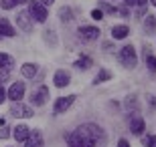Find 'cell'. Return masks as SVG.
Listing matches in <instances>:
<instances>
[{"label": "cell", "mask_w": 156, "mask_h": 147, "mask_svg": "<svg viewBox=\"0 0 156 147\" xmlns=\"http://www.w3.org/2000/svg\"><path fill=\"white\" fill-rule=\"evenodd\" d=\"M24 147H43V137L39 131H30L27 141H24Z\"/></svg>", "instance_id": "7c38bea8"}, {"label": "cell", "mask_w": 156, "mask_h": 147, "mask_svg": "<svg viewBox=\"0 0 156 147\" xmlns=\"http://www.w3.org/2000/svg\"><path fill=\"white\" fill-rule=\"evenodd\" d=\"M136 2H138V0H126V4H130V6H132V4H136Z\"/></svg>", "instance_id": "836d02e7"}, {"label": "cell", "mask_w": 156, "mask_h": 147, "mask_svg": "<svg viewBox=\"0 0 156 147\" xmlns=\"http://www.w3.org/2000/svg\"><path fill=\"white\" fill-rule=\"evenodd\" d=\"M16 2H30V0H16Z\"/></svg>", "instance_id": "e575fe53"}, {"label": "cell", "mask_w": 156, "mask_h": 147, "mask_svg": "<svg viewBox=\"0 0 156 147\" xmlns=\"http://www.w3.org/2000/svg\"><path fill=\"white\" fill-rule=\"evenodd\" d=\"M8 135H10V133H8V129H4V127H2V129H0V139H6Z\"/></svg>", "instance_id": "83f0119b"}, {"label": "cell", "mask_w": 156, "mask_h": 147, "mask_svg": "<svg viewBox=\"0 0 156 147\" xmlns=\"http://www.w3.org/2000/svg\"><path fill=\"white\" fill-rule=\"evenodd\" d=\"M110 79H112V73H110V71H105V68H101V71L95 75L93 83H95V85H99V83H104V81H110Z\"/></svg>", "instance_id": "ac0fdd59"}, {"label": "cell", "mask_w": 156, "mask_h": 147, "mask_svg": "<svg viewBox=\"0 0 156 147\" xmlns=\"http://www.w3.org/2000/svg\"><path fill=\"white\" fill-rule=\"evenodd\" d=\"M16 22H18V28H20V30H24V32H30V30H33V18H30L29 10L18 12Z\"/></svg>", "instance_id": "ba28073f"}, {"label": "cell", "mask_w": 156, "mask_h": 147, "mask_svg": "<svg viewBox=\"0 0 156 147\" xmlns=\"http://www.w3.org/2000/svg\"><path fill=\"white\" fill-rule=\"evenodd\" d=\"M10 115L12 117H20V119H29V117H33V109L30 107H27V105H24V103H20V101H14L10 105Z\"/></svg>", "instance_id": "277c9868"}, {"label": "cell", "mask_w": 156, "mask_h": 147, "mask_svg": "<svg viewBox=\"0 0 156 147\" xmlns=\"http://www.w3.org/2000/svg\"><path fill=\"white\" fill-rule=\"evenodd\" d=\"M18 2L16 0H2V8H6V10H10V8H14Z\"/></svg>", "instance_id": "d4e9b609"}, {"label": "cell", "mask_w": 156, "mask_h": 147, "mask_svg": "<svg viewBox=\"0 0 156 147\" xmlns=\"http://www.w3.org/2000/svg\"><path fill=\"white\" fill-rule=\"evenodd\" d=\"M20 71H23V75L27 77V79H33L37 75V65H33V62H24L23 67H20Z\"/></svg>", "instance_id": "e0dca14e"}, {"label": "cell", "mask_w": 156, "mask_h": 147, "mask_svg": "<svg viewBox=\"0 0 156 147\" xmlns=\"http://www.w3.org/2000/svg\"><path fill=\"white\" fill-rule=\"evenodd\" d=\"M67 141H69V147H95V143L87 141L85 137H81L79 131H73V133L67 137Z\"/></svg>", "instance_id": "52a82bcc"}, {"label": "cell", "mask_w": 156, "mask_h": 147, "mask_svg": "<svg viewBox=\"0 0 156 147\" xmlns=\"http://www.w3.org/2000/svg\"><path fill=\"white\" fill-rule=\"evenodd\" d=\"M59 16H61L63 22H69L71 18H73V12H71V8H61L59 10Z\"/></svg>", "instance_id": "7402d4cb"}, {"label": "cell", "mask_w": 156, "mask_h": 147, "mask_svg": "<svg viewBox=\"0 0 156 147\" xmlns=\"http://www.w3.org/2000/svg\"><path fill=\"white\" fill-rule=\"evenodd\" d=\"M118 147H130V143H128L126 139H120V141H118Z\"/></svg>", "instance_id": "f1b7e54d"}, {"label": "cell", "mask_w": 156, "mask_h": 147, "mask_svg": "<svg viewBox=\"0 0 156 147\" xmlns=\"http://www.w3.org/2000/svg\"><path fill=\"white\" fill-rule=\"evenodd\" d=\"M91 16L95 18V20H101V18H104V12H101V10H98V8H95V10H91Z\"/></svg>", "instance_id": "484cf974"}, {"label": "cell", "mask_w": 156, "mask_h": 147, "mask_svg": "<svg viewBox=\"0 0 156 147\" xmlns=\"http://www.w3.org/2000/svg\"><path fill=\"white\" fill-rule=\"evenodd\" d=\"M0 34H2V36H8V38L16 36V30L12 28V24L8 22L6 18H0Z\"/></svg>", "instance_id": "4fadbf2b"}, {"label": "cell", "mask_w": 156, "mask_h": 147, "mask_svg": "<svg viewBox=\"0 0 156 147\" xmlns=\"http://www.w3.org/2000/svg\"><path fill=\"white\" fill-rule=\"evenodd\" d=\"M69 81H71L69 73H67V71H63V68H59L57 73H55V77H53V83H55V87H59V89L67 87V85H69Z\"/></svg>", "instance_id": "9c48e42d"}, {"label": "cell", "mask_w": 156, "mask_h": 147, "mask_svg": "<svg viewBox=\"0 0 156 147\" xmlns=\"http://www.w3.org/2000/svg\"><path fill=\"white\" fill-rule=\"evenodd\" d=\"M150 2H152V4H154V6H156V0H150Z\"/></svg>", "instance_id": "d590c367"}, {"label": "cell", "mask_w": 156, "mask_h": 147, "mask_svg": "<svg viewBox=\"0 0 156 147\" xmlns=\"http://www.w3.org/2000/svg\"><path fill=\"white\" fill-rule=\"evenodd\" d=\"M104 10H105V12H110V14H114V12H116V8H112V6L104 4Z\"/></svg>", "instance_id": "f546056e"}, {"label": "cell", "mask_w": 156, "mask_h": 147, "mask_svg": "<svg viewBox=\"0 0 156 147\" xmlns=\"http://www.w3.org/2000/svg\"><path fill=\"white\" fill-rule=\"evenodd\" d=\"M144 147H156V135H150V137H144L142 139Z\"/></svg>", "instance_id": "603a6c76"}, {"label": "cell", "mask_w": 156, "mask_h": 147, "mask_svg": "<svg viewBox=\"0 0 156 147\" xmlns=\"http://www.w3.org/2000/svg\"><path fill=\"white\" fill-rule=\"evenodd\" d=\"M53 2H55V0H41V4H43V6H49V4H53Z\"/></svg>", "instance_id": "4dcf8cb0"}, {"label": "cell", "mask_w": 156, "mask_h": 147, "mask_svg": "<svg viewBox=\"0 0 156 147\" xmlns=\"http://www.w3.org/2000/svg\"><path fill=\"white\" fill-rule=\"evenodd\" d=\"M91 58H89V57H83V58H79V61H77L75 62V67L77 68H83V71H87V68H89V67H91Z\"/></svg>", "instance_id": "44dd1931"}, {"label": "cell", "mask_w": 156, "mask_h": 147, "mask_svg": "<svg viewBox=\"0 0 156 147\" xmlns=\"http://www.w3.org/2000/svg\"><path fill=\"white\" fill-rule=\"evenodd\" d=\"M136 4H138V6H146V4H148V0H138Z\"/></svg>", "instance_id": "1f68e13d"}, {"label": "cell", "mask_w": 156, "mask_h": 147, "mask_svg": "<svg viewBox=\"0 0 156 147\" xmlns=\"http://www.w3.org/2000/svg\"><path fill=\"white\" fill-rule=\"evenodd\" d=\"M130 131H132L134 135H142V133H144V121L140 117H134L132 121H130Z\"/></svg>", "instance_id": "2e32d148"}, {"label": "cell", "mask_w": 156, "mask_h": 147, "mask_svg": "<svg viewBox=\"0 0 156 147\" xmlns=\"http://www.w3.org/2000/svg\"><path fill=\"white\" fill-rule=\"evenodd\" d=\"M0 38H2V36H0Z\"/></svg>", "instance_id": "8d00e7d4"}, {"label": "cell", "mask_w": 156, "mask_h": 147, "mask_svg": "<svg viewBox=\"0 0 156 147\" xmlns=\"http://www.w3.org/2000/svg\"><path fill=\"white\" fill-rule=\"evenodd\" d=\"M77 97L75 95H69V97H59L57 101H55V105H53V111L55 113H63V111H67V109L73 105V101H75Z\"/></svg>", "instance_id": "8992f818"}, {"label": "cell", "mask_w": 156, "mask_h": 147, "mask_svg": "<svg viewBox=\"0 0 156 147\" xmlns=\"http://www.w3.org/2000/svg\"><path fill=\"white\" fill-rule=\"evenodd\" d=\"M77 131H79V135H81V137H85L87 141H91V143H98L99 139L104 137V133H101V127H98V125H93V123L81 125Z\"/></svg>", "instance_id": "6da1fadb"}, {"label": "cell", "mask_w": 156, "mask_h": 147, "mask_svg": "<svg viewBox=\"0 0 156 147\" xmlns=\"http://www.w3.org/2000/svg\"><path fill=\"white\" fill-rule=\"evenodd\" d=\"M47 99H49V89H47V87H39V89L33 91V95H30V101H33L35 107H43L47 103Z\"/></svg>", "instance_id": "5b68a950"}, {"label": "cell", "mask_w": 156, "mask_h": 147, "mask_svg": "<svg viewBox=\"0 0 156 147\" xmlns=\"http://www.w3.org/2000/svg\"><path fill=\"white\" fill-rule=\"evenodd\" d=\"M79 34L83 40H95L99 36V28H95V26H81Z\"/></svg>", "instance_id": "8fae6325"}, {"label": "cell", "mask_w": 156, "mask_h": 147, "mask_svg": "<svg viewBox=\"0 0 156 147\" xmlns=\"http://www.w3.org/2000/svg\"><path fill=\"white\" fill-rule=\"evenodd\" d=\"M14 65L10 55H6V52H0V68H10Z\"/></svg>", "instance_id": "d6986e66"}, {"label": "cell", "mask_w": 156, "mask_h": 147, "mask_svg": "<svg viewBox=\"0 0 156 147\" xmlns=\"http://www.w3.org/2000/svg\"><path fill=\"white\" fill-rule=\"evenodd\" d=\"M146 67H150L152 71H156V57L148 55V57H146Z\"/></svg>", "instance_id": "cb8c5ba5"}, {"label": "cell", "mask_w": 156, "mask_h": 147, "mask_svg": "<svg viewBox=\"0 0 156 147\" xmlns=\"http://www.w3.org/2000/svg\"><path fill=\"white\" fill-rule=\"evenodd\" d=\"M23 95H24V83H14L10 87V91H8V99H12V103L20 101Z\"/></svg>", "instance_id": "30bf717a"}, {"label": "cell", "mask_w": 156, "mask_h": 147, "mask_svg": "<svg viewBox=\"0 0 156 147\" xmlns=\"http://www.w3.org/2000/svg\"><path fill=\"white\" fill-rule=\"evenodd\" d=\"M4 79H8V73H2V75H0V81H4Z\"/></svg>", "instance_id": "d6a6232c"}, {"label": "cell", "mask_w": 156, "mask_h": 147, "mask_svg": "<svg viewBox=\"0 0 156 147\" xmlns=\"http://www.w3.org/2000/svg\"><path fill=\"white\" fill-rule=\"evenodd\" d=\"M144 28H146V32H154V28H156V16H152V14H148V16H146Z\"/></svg>", "instance_id": "ffe728a7"}, {"label": "cell", "mask_w": 156, "mask_h": 147, "mask_svg": "<svg viewBox=\"0 0 156 147\" xmlns=\"http://www.w3.org/2000/svg\"><path fill=\"white\" fill-rule=\"evenodd\" d=\"M12 131H14L12 135H14L16 141H27V137H29V133H30V129L27 127V125H16Z\"/></svg>", "instance_id": "5bb4252c"}, {"label": "cell", "mask_w": 156, "mask_h": 147, "mask_svg": "<svg viewBox=\"0 0 156 147\" xmlns=\"http://www.w3.org/2000/svg\"><path fill=\"white\" fill-rule=\"evenodd\" d=\"M128 32H130V28H128L126 24H118V26H114L112 28V36L116 40H122V38H126Z\"/></svg>", "instance_id": "9a60e30c"}, {"label": "cell", "mask_w": 156, "mask_h": 147, "mask_svg": "<svg viewBox=\"0 0 156 147\" xmlns=\"http://www.w3.org/2000/svg\"><path fill=\"white\" fill-rule=\"evenodd\" d=\"M4 101H6V91L2 89V85H0V105H2Z\"/></svg>", "instance_id": "4316f807"}, {"label": "cell", "mask_w": 156, "mask_h": 147, "mask_svg": "<svg viewBox=\"0 0 156 147\" xmlns=\"http://www.w3.org/2000/svg\"><path fill=\"white\" fill-rule=\"evenodd\" d=\"M120 62L124 65V67H128V68H134L136 65H138V57H136V48H134L132 45H126L124 48L120 51Z\"/></svg>", "instance_id": "7a4b0ae2"}, {"label": "cell", "mask_w": 156, "mask_h": 147, "mask_svg": "<svg viewBox=\"0 0 156 147\" xmlns=\"http://www.w3.org/2000/svg\"><path fill=\"white\" fill-rule=\"evenodd\" d=\"M29 14L37 22H45L47 16H49L47 14V6H43L41 2H29Z\"/></svg>", "instance_id": "3957f363"}]
</instances>
